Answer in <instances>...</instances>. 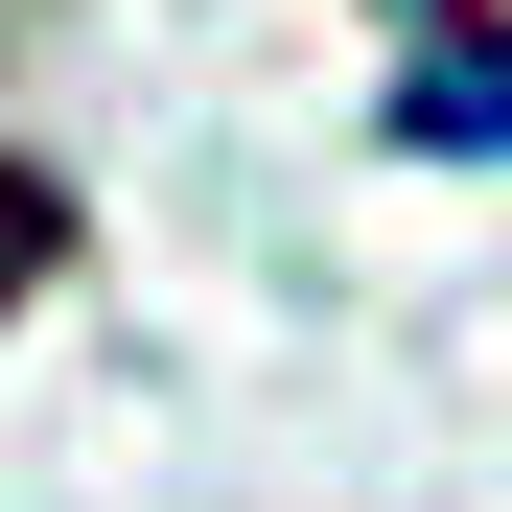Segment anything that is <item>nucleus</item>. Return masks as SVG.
<instances>
[{
    "label": "nucleus",
    "mask_w": 512,
    "mask_h": 512,
    "mask_svg": "<svg viewBox=\"0 0 512 512\" xmlns=\"http://www.w3.org/2000/svg\"><path fill=\"white\" fill-rule=\"evenodd\" d=\"M396 140L489 163V140H512V24H443V47H419V70H396Z\"/></svg>",
    "instance_id": "1"
},
{
    "label": "nucleus",
    "mask_w": 512,
    "mask_h": 512,
    "mask_svg": "<svg viewBox=\"0 0 512 512\" xmlns=\"http://www.w3.org/2000/svg\"><path fill=\"white\" fill-rule=\"evenodd\" d=\"M47 256H70V187H47V163H0V303H47Z\"/></svg>",
    "instance_id": "2"
}]
</instances>
